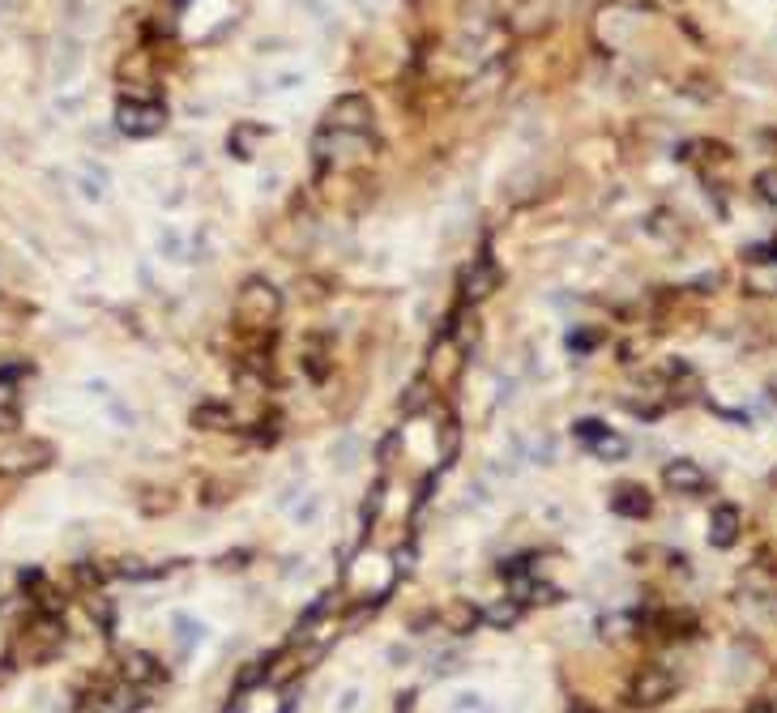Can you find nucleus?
I'll use <instances>...</instances> for the list:
<instances>
[{"mask_svg":"<svg viewBox=\"0 0 777 713\" xmlns=\"http://www.w3.org/2000/svg\"><path fill=\"white\" fill-rule=\"evenodd\" d=\"M278 316H282V291L274 287V282H265V278H248L240 287V295H235V325H240L248 338L261 334L269 342Z\"/></svg>","mask_w":777,"mask_h":713,"instance_id":"nucleus-1","label":"nucleus"},{"mask_svg":"<svg viewBox=\"0 0 777 713\" xmlns=\"http://www.w3.org/2000/svg\"><path fill=\"white\" fill-rule=\"evenodd\" d=\"M65 649V620L52 611H35L13 637V662L22 667H43Z\"/></svg>","mask_w":777,"mask_h":713,"instance_id":"nucleus-2","label":"nucleus"},{"mask_svg":"<svg viewBox=\"0 0 777 713\" xmlns=\"http://www.w3.org/2000/svg\"><path fill=\"white\" fill-rule=\"evenodd\" d=\"M376 154V133H329V129H316L312 137V163L316 171H346L355 163H368Z\"/></svg>","mask_w":777,"mask_h":713,"instance_id":"nucleus-3","label":"nucleus"},{"mask_svg":"<svg viewBox=\"0 0 777 713\" xmlns=\"http://www.w3.org/2000/svg\"><path fill=\"white\" fill-rule=\"evenodd\" d=\"M466 346L457 342L449 329L427 346V359H423V380L432 385V393H453V385L462 380V372H466Z\"/></svg>","mask_w":777,"mask_h":713,"instance_id":"nucleus-4","label":"nucleus"},{"mask_svg":"<svg viewBox=\"0 0 777 713\" xmlns=\"http://www.w3.org/2000/svg\"><path fill=\"white\" fill-rule=\"evenodd\" d=\"M141 705H146V692L133 688V684H124L120 675L99 679V684H90L86 696H82L86 713H137Z\"/></svg>","mask_w":777,"mask_h":713,"instance_id":"nucleus-5","label":"nucleus"},{"mask_svg":"<svg viewBox=\"0 0 777 713\" xmlns=\"http://www.w3.org/2000/svg\"><path fill=\"white\" fill-rule=\"evenodd\" d=\"M116 129L124 137H158L167 129V107L158 99H120L116 103Z\"/></svg>","mask_w":777,"mask_h":713,"instance_id":"nucleus-6","label":"nucleus"},{"mask_svg":"<svg viewBox=\"0 0 777 713\" xmlns=\"http://www.w3.org/2000/svg\"><path fill=\"white\" fill-rule=\"evenodd\" d=\"M321 129H329V133H372L376 112H372V103L363 99V94H338V99L325 107Z\"/></svg>","mask_w":777,"mask_h":713,"instance_id":"nucleus-7","label":"nucleus"},{"mask_svg":"<svg viewBox=\"0 0 777 713\" xmlns=\"http://www.w3.org/2000/svg\"><path fill=\"white\" fill-rule=\"evenodd\" d=\"M675 692H679L675 671L658 667V662H645V667L632 675V684H628V701L637 705V709H658V705L671 701Z\"/></svg>","mask_w":777,"mask_h":713,"instance_id":"nucleus-8","label":"nucleus"},{"mask_svg":"<svg viewBox=\"0 0 777 713\" xmlns=\"http://www.w3.org/2000/svg\"><path fill=\"white\" fill-rule=\"evenodd\" d=\"M56 449L47 445V440H35V436H22L13 440V445L0 449V474H9V479H26V474H39L52 466Z\"/></svg>","mask_w":777,"mask_h":713,"instance_id":"nucleus-9","label":"nucleus"},{"mask_svg":"<svg viewBox=\"0 0 777 713\" xmlns=\"http://www.w3.org/2000/svg\"><path fill=\"white\" fill-rule=\"evenodd\" d=\"M500 287V269L491 257H479L462 269V278H457V308H474L483 304V299Z\"/></svg>","mask_w":777,"mask_h":713,"instance_id":"nucleus-10","label":"nucleus"},{"mask_svg":"<svg viewBox=\"0 0 777 713\" xmlns=\"http://www.w3.org/2000/svg\"><path fill=\"white\" fill-rule=\"evenodd\" d=\"M573 432L581 445H590L594 457H602V462H615V457H624L628 453V440L615 432V427H607L602 419H577L573 423Z\"/></svg>","mask_w":777,"mask_h":713,"instance_id":"nucleus-11","label":"nucleus"},{"mask_svg":"<svg viewBox=\"0 0 777 713\" xmlns=\"http://www.w3.org/2000/svg\"><path fill=\"white\" fill-rule=\"evenodd\" d=\"M116 675L124 679V684L141 688V692H150V688H158V684H163V679H167L163 662H158L154 654H146V649H124V654H120V667H116Z\"/></svg>","mask_w":777,"mask_h":713,"instance_id":"nucleus-12","label":"nucleus"},{"mask_svg":"<svg viewBox=\"0 0 777 713\" xmlns=\"http://www.w3.org/2000/svg\"><path fill=\"white\" fill-rule=\"evenodd\" d=\"M662 487L675 491V496H701V491H709V474H705L701 462L675 457V462L662 466Z\"/></svg>","mask_w":777,"mask_h":713,"instance_id":"nucleus-13","label":"nucleus"},{"mask_svg":"<svg viewBox=\"0 0 777 713\" xmlns=\"http://www.w3.org/2000/svg\"><path fill=\"white\" fill-rule=\"evenodd\" d=\"M513 35L530 39V35H543L551 26V0H517L513 5Z\"/></svg>","mask_w":777,"mask_h":713,"instance_id":"nucleus-14","label":"nucleus"},{"mask_svg":"<svg viewBox=\"0 0 777 713\" xmlns=\"http://www.w3.org/2000/svg\"><path fill=\"white\" fill-rule=\"evenodd\" d=\"M193 427L197 432H235L240 427V415H235V406L231 402H201L193 406Z\"/></svg>","mask_w":777,"mask_h":713,"instance_id":"nucleus-15","label":"nucleus"},{"mask_svg":"<svg viewBox=\"0 0 777 713\" xmlns=\"http://www.w3.org/2000/svg\"><path fill=\"white\" fill-rule=\"evenodd\" d=\"M739 534H743V513L735 509V504H718L709 517V543L713 547H735L739 543Z\"/></svg>","mask_w":777,"mask_h":713,"instance_id":"nucleus-16","label":"nucleus"},{"mask_svg":"<svg viewBox=\"0 0 777 713\" xmlns=\"http://www.w3.org/2000/svg\"><path fill=\"white\" fill-rule=\"evenodd\" d=\"M611 509L620 517H649L654 513V500H649V491L641 483H624L611 491Z\"/></svg>","mask_w":777,"mask_h":713,"instance_id":"nucleus-17","label":"nucleus"},{"mask_svg":"<svg viewBox=\"0 0 777 713\" xmlns=\"http://www.w3.org/2000/svg\"><path fill=\"white\" fill-rule=\"evenodd\" d=\"M440 620H444V628H449V632H453V637H470V632H474V628H479V620H483V611H479V607H474V602H470V598H453V602H449V607H444V615H440Z\"/></svg>","mask_w":777,"mask_h":713,"instance_id":"nucleus-18","label":"nucleus"},{"mask_svg":"<svg viewBox=\"0 0 777 713\" xmlns=\"http://www.w3.org/2000/svg\"><path fill=\"white\" fill-rule=\"evenodd\" d=\"M521 611H526V602L513 598V594H504V598H491V602H487L483 620L496 628V632H509L513 624H521Z\"/></svg>","mask_w":777,"mask_h":713,"instance_id":"nucleus-19","label":"nucleus"},{"mask_svg":"<svg viewBox=\"0 0 777 713\" xmlns=\"http://www.w3.org/2000/svg\"><path fill=\"white\" fill-rule=\"evenodd\" d=\"M654 628L666 632V637H692V632H696V615L692 611H658Z\"/></svg>","mask_w":777,"mask_h":713,"instance_id":"nucleus-20","label":"nucleus"},{"mask_svg":"<svg viewBox=\"0 0 777 713\" xmlns=\"http://www.w3.org/2000/svg\"><path fill=\"white\" fill-rule=\"evenodd\" d=\"M265 141V129L261 124H240V129L231 133V154L235 158H252V150H257Z\"/></svg>","mask_w":777,"mask_h":713,"instance_id":"nucleus-21","label":"nucleus"},{"mask_svg":"<svg viewBox=\"0 0 777 713\" xmlns=\"http://www.w3.org/2000/svg\"><path fill=\"white\" fill-rule=\"evenodd\" d=\"M329 368H333V363H329V342L321 338V346H308V351H304V372L312 380H325Z\"/></svg>","mask_w":777,"mask_h":713,"instance_id":"nucleus-22","label":"nucleus"},{"mask_svg":"<svg viewBox=\"0 0 777 713\" xmlns=\"http://www.w3.org/2000/svg\"><path fill=\"white\" fill-rule=\"evenodd\" d=\"M760 269L748 274V287H756L760 295H777V265L773 261H756Z\"/></svg>","mask_w":777,"mask_h":713,"instance_id":"nucleus-23","label":"nucleus"},{"mask_svg":"<svg viewBox=\"0 0 777 713\" xmlns=\"http://www.w3.org/2000/svg\"><path fill=\"white\" fill-rule=\"evenodd\" d=\"M564 594L555 590V585H538V581H530V590H526V602H538V607H547V602H560Z\"/></svg>","mask_w":777,"mask_h":713,"instance_id":"nucleus-24","label":"nucleus"},{"mask_svg":"<svg viewBox=\"0 0 777 713\" xmlns=\"http://www.w3.org/2000/svg\"><path fill=\"white\" fill-rule=\"evenodd\" d=\"M756 188H760V197H765L769 205H777V171H765V176L756 180Z\"/></svg>","mask_w":777,"mask_h":713,"instance_id":"nucleus-25","label":"nucleus"},{"mask_svg":"<svg viewBox=\"0 0 777 713\" xmlns=\"http://www.w3.org/2000/svg\"><path fill=\"white\" fill-rule=\"evenodd\" d=\"M18 423H22L18 406H0V432H18Z\"/></svg>","mask_w":777,"mask_h":713,"instance_id":"nucleus-26","label":"nucleus"},{"mask_svg":"<svg viewBox=\"0 0 777 713\" xmlns=\"http://www.w3.org/2000/svg\"><path fill=\"white\" fill-rule=\"evenodd\" d=\"M598 342H602L598 329H590V334H573V346H577V351H594Z\"/></svg>","mask_w":777,"mask_h":713,"instance_id":"nucleus-27","label":"nucleus"},{"mask_svg":"<svg viewBox=\"0 0 777 713\" xmlns=\"http://www.w3.org/2000/svg\"><path fill=\"white\" fill-rule=\"evenodd\" d=\"M743 713H777V705H773V701H765V696H760V701H752V705L743 709Z\"/></svg>","mask_w":777,"mask_h":713,"instance_id":"nucleus-28","label":"nucleus"},{"mask_svg":"<svg viewBox=\"0 0 777 713\" xmlns=\"http://www.w3.org/2000/svg\"><path fill=\"white\" fill-rule=\"evenodd\" d=\"M645 5H662L666 9V5H675V0H645Z\"/></svg>","mask_w":777,"mask_h":713,"instance_id":"nucleus-29","label":"nucleus"},{"mask_svg":"<svg viewBox=\"0 0 777 713\" xmlns=\"http://www.w3.org/2000/svg\"><path fill=\"white\" fill-rule=\"evenodd\" d=\"M769 389H773V398H777V380H773V385H769Z\"/></svg>","mask_w":777,"mask_h":713,"instance_id":"nucleus-30","label":"nucleus"}]
</instances>
